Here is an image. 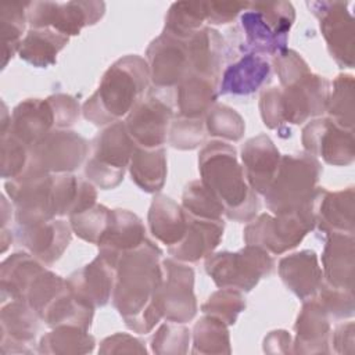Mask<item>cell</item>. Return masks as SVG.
Masks as SVG:
<instances>
[{
	"instance_id": "1",
	"label": "cell",
	"mask_w": 355,
	"mask_h": 355,
	"mask_svg": "<svg viewBox=\"0 0 355 355\" xmlns=\"http://www.w3.org/2000/svg\"><path fill=\"white\" fill-rule=\"evenodd\" d=\"M162 251L146 239L139 247L119 255L115 265L112 305L128 329L150 333L162 319L158 291L162 284Z\"/></svg>"
},
{
	"instance_id": "2",
	"label": "cell",
	"mask_w": 355,
	"mask_h": 355,
	"mask_svg": "<svg viewBox=\"0 0 355 355\" xmlns=\"http://www.w3.org/2000/svg\"><path fill=\"white\" fill-rule=\"evenodd\" d=\"M202 184L220 201L225 216L234 222H250L259 211L258 194L248 186L237 153L222 140H212L198 154Z\"/></svg>"
},
{
	"instance_id": "3",
	"label": "cell",
	"mask_w": 355,
	"mask_h": 355,
	"mask_svg": "<svg viewBox=\"0 0 355 355\" xmlns=\"http://www.w3.org/2000/svg\"><path fill=\"white\" fill-rule=\"evenodd\" d=\"M148 85L147 61L136 54L125 55L104 72L97 90L83 103L82 114L97 126L118 122L144 97Z\"/></svg>"
},
{
	"instance_id": "4",
	"label": "cell",
	"mask_w": 355,
	"mask_h": 355,
	"mask_svg": "<svg viewBox=\"0 0 355 355\" xmlns=\"http://www.w3.org/2000/svg\"><path fill=\"white\" fill-rule=\"evenodd\" d=\"M322 175L319 159L308 153L282 155L275 178L263 194L266 208L276 216H313V197Z\"/></svg>"
},
{
	"instance_id": "5",
	"label": "cell",
	"mask_w": 355,
	"mask_h": 355,
	"mask_svg": "<svg viewBox=\"0 0 355 355\" xmlns=\"http://www.w3.org/2000/svg\"><path fill=\"white\" fill-rule=\"evenodd\" d=\"M294 21L295 10L290 1L248 3L236 26V51L240 55H277L287 49Z\"/></svg>"
},
{
	"instance_id": "6",
	"label": "cell",
	"mask_w": 355,
	"mask_h": 355,
	"mask_svg": "<svg viewBox=\"0 0 355 355\" xmlns=\"http://www.w3.org/2000/svg\"><path fill=\"white\" fill-rule=\"evenodd\" d=\"M136 147L123 121L104 126L92 140V154L85 162L86 180L101 190L115 189L122 182Z\"/></svg>"
},
{
	"instance_id": "7",
	"label": "cell",
	"mask_w": 355,
	"mask_h": 355,
	"mask_svg": "<svg viewBox=\"0 0 355 355\" xmlns=\"http://www.w3.org/2000/svg\"><path fill=\"white\" fill-rule=\"evenodd\" d=\"M204 266L219 288L229 287L248 293L273 272L275 259L263 248L245 244L236 252H212L205 258Z\"/></svg>"
},
{
	"instance_id": "8",
	"label": "cell",
	"mask_w": 355,
	"mask_h": 355,
	"mask_svg": "<svg viewBox=\"0 0 355 355\" xmlns=\"http://www.w3.org/2000/svg\"><path fill=\"white\" fill-rule=\"evenodd\" d=\"M89 151V141L76 132L54 129L29 148V159L24 172L72 173L86 162Z\"/></svg>"
},
{
	"instance_id": "9",
	"label": "cell",
	"mask_w": 355,
	"mask_h": 355,
	"mask_svg": "<svg viewBox=\"0 0 355 355\" xmlns=\"http://www.w3.org/2000/svg\"><path fill=\"white\" fill-rule=\"evenodd\" d=\"M313 229L315 219L312 215L290 214L276 216L265 212L247 223L243 239L245 244L261 247L270 255H280L295 248Z\"/></svg>"
},
{
	"instance_id": "10",
	"label": "cell",
	"mask_w": 355,
	"mask_h": 355,
	"mask_svg": "<svg viewBox=\"0 0 355 355\" xmlns=\"http://www.w3.org/2000/svg\"><path fill=\"white\" fill-rule=\"evenodd\" d=\"M104 12V1H31L28 3V24L31 29L49 28L69 37L97 24Z\"/></svg>"
},
{
	"instance_id": "11",
	"label": "cell",
	"mask_w": 355,
	"mask_h": 355,
	"mask_svg": "<svg viewBox=\"0 0 355 355\" xmlns=\"http://www.w3.org/2000/svg\"><path fill=\"white\" fill-rule=\"evenodd\" d=\"M173 116L171 92L153 89L132 108L123 122L136 146L158 148L164 147L168 139Z\"/></svg>"
},
{
	"instance_id": "12",
	"label": "cell",
	"mask_w": 355,
	"mask_h": 355,
	"mask_svg": "<svg viewBox=\"0 0 355 355\" xmlns=\"http://www.w3.org/2000/svg\"><path fill=\"white\" fill-rule=\"evenodd\" d=\"M311 12L319 21L322 36L329 54L341 68H354L355 29L348 1L318 0L306 3Z\"/></svg>"
},
{
	"instance_id": "13",
	"label": "cell",
	"mask_w": 355,
	"mask_h": 355,
	"mask_svg": "<svg viewBox=\"0 0 355 355\" xmlns=\"http://www.w3.org/2000/svg\"><path fill=\"white\" fill-rule=\"evenodd\" d=\"M162 284L158 291V309L162 319L175 323L190 322L197 313L194 270L178 259L161 261Z\"/></svg>"
},
{
	"instance_id": "14",
	"label": "cell",
	"mask_w": 355,
	"mask_h": 355,
	"mask_svg": "<svg viewBox=\"0 0 355 355\" xmlns=\"http://www.w3.org/2000/svg\"><path fill=\"white\" fill-rule=\"evenodd\" d=\"M304 150L334 166H347L355 158L354 130L345 129L331 118H316L301 132Z\"/></svg>"
},
{
	"instance_id": "15",
	"label": "cell",
	"mask_w": 355,
	"mask_h": 355,
	"mask_svg": "<svg viewBox=\"0 0 355 355\" xmlns=\"http://www.w3.org/2000/svg\"><path fill=\"white\" fill-rule=\"evenodd\" d=\"M150 83L153 89L172 92L191 69L186 40L162 31L146 50Z\"/></svg>"
},
{
	"instance_id": "16",
	"label": "cell",
	"mask_w": 355,
	"mask_h": 355,
	"mask_svg": "<svg viewBox=\"0 0 355 355\" xmlns=\"http://www.w3.org/2000/svg\"><path fill=\"white\" fill-rule=\"evenodd\" d=\"M14 239L26 252L46 266H50L68 248L72 239V229L69 222L54 218L31 225H15Z\"/></svg>"
},
{
	"instance_id": "17",
	"label": "cell",
	"mask_w": 355,
	"mask_h": 355,
	"mask_svg": "<svg viewBox=\"0 0 355 355\" xmlns=\"http://www.w3.org/2000/svg\"><path fill=\"white\" fill-rule=\"evenodd\" d=\"M280 89L284 123L300 125L326 112L330 92V83L326 78L309 72Z\"/></svg>"
},
{
	"instance_id": "18",
	"label": "cell",
	"mask_w": 355,
	"mask_h": 355,
	"mask_svg": "<svg viewBox=\"0 0 355 355\" xmlns=\"http://www.w3.org/2000/svg\"><path fill=\"white\" fill-rule=\"evenodd\" d=\"M1 354H33L40 318L26 301L11 300L1 308Z\"/></svg>"
},
{
	"instance_id": "19",
	"label": "cell",
	"mask_w": 355,
	"mask_h": 355,
	"mask_svg": "<svg viewBox=\"0 0 355 355\" xmlns=\"http://www.w3.org/2000/svg\"><path fill=\"white\" fill-rule=\"evenodd\" d=\"M65 283L76 300L96 309L107 305L112 297L115 268L97 255L90 263L73 270Z\"/></svg>"
},
{
	"instance_id": "20",
	"label": "cell",
	"mask_w": 355,
	"mask_h": 355,
	"mask_svg": "<svg viewBox=\"0 0 355 355\" xmlns=\"http://www.w3.org/2000/svg\"><path fill=\"white\" fill-rule=\"evenodd\" d=\"M272 65L263 55L241 54L220 73L219 94L250 96L270 82Z\"/></svg>"
},
{
	"instance_id": "21",
	"label": "cell",
	"mask_w": 355,
	"mask_h": 355,
	"mask_svg": "<svg viewBox=\"0 0 355 355\" xmlns=\"http://www.w3.org/2000/svg\"><path fill=\"white\" fill-rule=\"evenodd\" d=\"M355 190L347 187L338 191H329L318 187L313 197L315 227L324 233H354Z\"/></svg>"
},
{
	"instance_id": "22",
	"label": "cell",
	"mask_w": 355,
	"mask_h": 355,
	"mask_svg": "<svg viewBox=\"0 0 355 355\" xmlns=\"http://www.w3.org/2000/svg\"><path fill=\"white\" fill-rule=\"evenodd\" d=\"M294 354H329L330 349V316L316 297L304 300L297 316Z\"/></svg>"
},
{
	"instance_id": "23",
	"label": "cell",
	"mask_w": 355,
	"mask_h": 355,
	"mask_svg": "<svg viewBox=\"0 0 355 355\" xmlns=\"http://www.w3.org/2000/svg\"><path fill=\"white\" fill-rule=\"evenodd\" d=\"M241 166L248 186L263 196L270 186L280 162V153L266 135L248 139L241 147Z\"/></svg>"
},
{
	"instance_id": "24",
	"label": "cell",
	"mask_w": 355,
	"mask_h": 355,
	"mask_svg": "<svg viewBox=\"0 0 355 355\" xmlns=\"http://www.w3.org/2000/svg\"><path fill=\"white\" fill-rule=\"evenodd\" d=\"M186 212V211H184ZM187 226L182 240L171 247H168V254L180 262L191 263L207 258L219 245L225 222L223 219L211 220L191 216L186 212Z\"/></svg>"
},
{
	"instance_id": "25",
	"label": "cell",
	"mask_w": 355,
	"mask_h": 355,
	"mask_svg": "<svg viewBox=\"0 0 355 355\" xmlns=\"http://www.w3.org/2000/svg\"><path fill=\"white\" fill-rule=\"evenodd\" d=\"M55 129L54 111L47 98H26L21 101L10 115V133L29 148Z\"/></svg>"
},
{
	"instance_id": "26",
	"label": "cell",
	"mask_w": 355,
	"mask_h": 355,
	"mask_svg": "<svg viewBox=\"0 0 355 355\" xmlns=\"http://www.w3.org/2000/svg\"><path fill=\"white\" fill-rule=\"evenodd\" d=\"M146 239V227L136 214L128 209H111L108 229L97 244L98 255L115 268L119 255L139 247Z\"/></svg>"
},
{
	"instance_id": "27",
	"label": "cell",
	"mask_w": 355,
	"mask_h": 355,
	"mask_svg": "<svg viewBox=\"0 0 355 355\" xmlns=\"http://www.w3.org/2000/svg\"><path fill=\"white\" fill-rule=\"evenodd\" d=\"M326 236L322 254L323 282L337 288L354 291V233L336 232Z\"/></svg>"
},
{
	"instance_id": "28",
	"label": "cell",
	"mask_w": 355,
	"mask_h": 355,
	"mask_svg": "<svg viewBox=\"0 0 355 355\" xmlns=\"http://www.w3.org/2000/svg\"><path fill=\"white\" fill-rule=\"evenodd\" d=\"M277 272L284 286L300 300L315 297L323 283L322 268L318 255L312 250H302L283 257Z\"/></svg>"
},
{
	"instance_id": "29",
	"label": "cell",
	"mask_w": 355,
	"mask_h": 355,
	"mask_svg": "<svg viewBox=\"0 0 355 355\" xmlns=\"http://www.w3.org/2000/svg\"><path fill=\"white\" fill-rule=\"evenodd\" d=\"M218 80L190 72L171 92L179 116L200 119L211 110L219 94Z\"/></svg>"
},
{
	"instance_id": "30",
	"label": "cell",
	"mask_w": 355,
	"mask_h": 355,
	"mask_svg": "<svg viewBox=\"0 0 355 355\" xmlns=\"http://www.w3.org/2000/svg\"><path fill=\"white\" fill-rule=\"evenodd\" d=\"M186 44L191 72L219 82L225 61L222 35L211 26H202L186 40Z\"/></svg>"
},
{
	"instance_id": "31",
	"label": "cell",
	"mask_w": 355,
	"mask_h": 355,
	"mask_svg": "<svg viewBox=\"0 0 355 355\" xmlns=\"http://www.w3.org/2000/svg\"><path fill=\"white\" fill-rule=\"evenodd\" d=\"M150 233L166 247L182 240L187 226L186 212L175 200L158 194L153 198L147 215Z\"/></svg>"
},
{
	"instance_id": "32",
	"label": "cell",
	"mask_w": 355,
	"mask_h": 355,
	"mask_svg": "<svg viewBox=\"0 0 355 355\" xmlns=\"http://www.w3.org/2000/svg\"><path fill=\"white\" fill-rule=\"evenodd\" d=\"M44 268V263L26 251L7 257L0 268L1 298L24 301L29 284Z\"/></svg>"
},
{
	"instance_id": "33",
	"label": "cell",
	"mask_w": 355,
	"mask_h": 355,
	"mask_svg": "<svg viewBox=\"0 0 355 355\" xmlns=\"http://www.w3.org/2000/svg\"><path fill=\"white\" fill-rule=\"evenodd\" d=\"M132 182L146 193H158L166 179V151L164 147H136L129 162Z\"/></svg>"
},
{
	"instance_id": "34",
	"label": "cell",
	"mask_w": 355,
	"mask_h": 355,
	"mask_svg": "<svg viewBox=\"0 0 355 355\" xmlns=\"http://www.w3.org/2000/svg\"><path fill=\"white\" fill-rule=\"evenodd\" d=\"M69 37L53 29H29L24 36L18 55L36 68H47L57 62L58 53L68 44Z\"/></svg>"
},
{
	"instance_id": "35",
	"label": "cell",
	"mask_w": 355,
	"mask_h": 355,
	"mask_svg": "<svg viewBox=\"0 0 355 355\" xmlns=\"http://www.w3.org/2000/svg\"><path fill=\"white\" fill-rule=\"evenodd\" d=\"M96 340L89 330L62 324L53 327L43 334L37 343V352L47 355H80L90 354L94 349Z\"/></svg>"
},
{
	"instance_id": "36",
	"label": "cell",
	"mask_w": 355,
	"mask_h": 355,
	"mask_svg": "<svg viewBox=\"0 0 355 355\" xmlns=\"http://www.w3.org/2000/svg\"><path fill=\"white\" fill-rule=\"evenodd\" d=\"M204 21H207V1H176L165 15L164 32L187 40L204 26Z\"/></svg>"
},
{
	"instance_id": "37",
	"label": "cell",
	"mask_w": 355,
	"mask_h": 355,
	"mask_svg": "<svg viewBox=\"0 0 355 355\" xmlns=\"http://www.w3.org/2000/svg\"><path fill=\"white\" fill-rule=\"evenodd\" d=\"M28 22V3H7L0 8V33L3 44V68L18 53Z\"/></svg>"
},
{
	"instance_id": "38",
	"label": "cell",
	"mask_w": 355,
	"mask_h": 355,
	"mask_svg": "<svg viewBox=\"0 0 355 355\" xmlns=\"http://www.w3.org/2000/svg\"><path fill=\"white\" fill-rule=\"evenodd\" d=\"M227 324L204 315L193 327L191 354H230V336Z\"/></svg>"
},
{
	"instance_id": "39",
	"label": "cell",
	"mask_w": 355,
	"mask_h": 355,
	"mask_svg": "<svg viewBox=\"0 0 355 355\" xmlns=\"http://www.w3.org/2000/svg\"><path fill=\"white\" fill-rule=\"evenodd\" d=\"M354 76L340 73L333 82L329 92L326 112L345 129L354 130Z\"/></svg>"
},
{
	"instance_id": "40",
	"label": "cell",
	"mask_w": 355,
	"mask_h": 355,
	"mask_svg": "<svg viewBox=\"0 0 355 355\" xmlns=\"http://www.w3.org/2000/svg\"><path fill=\"white\" fill-rule=\"evenodd\" d=\"M205 132L226 141H239L244 136L245 123L241 115L225 104H214L204 115Z\"/></svg>"
},
{
	"instance_id": "41",
	"label": "cell",
	"mask_w": 355,
	"mask_h": 355,
	"mask_svg": "<svg viewBox=\"0 0 355 355\" xmlns=\"http://www.w3.org/2000/svg\"><path fill=\"white\" fill-rule=\"evenodd\" d=\"M182 208L191 216L201 219L219 220L225 215L220 201L202 184L201 180H193L186 184L182 194Z\"/></svg>"
},
{
	"instance_id": "42",
	"label": "cell",
	"mask_w": 355,
	"mask_h": 355,
	"mask_svg": "<svg viewBox=\"0 0 355 355\" xmlns=\"http://www.w3.org/2000/svg\"><path fill=\"white\" fill-rule=\"evenodd\" d=\"M111 209L103 204H94L93 207L69 216V225L72 232L90 244H98L110 225Z\"/></svg>"
},
{
	"instance_id": "43",
	"label": "cell",
	"mask_w": 355,
	"mask_h": 355,
	"mask_svg": "<svg viewBox=\"0 0 355 355\" xmlns=\"http://www.w3.org/2000/svg\"><path fill=\"white\" fill-rule=\"evenodd\" d=\"M244 309L245 298L243 291L229 287H222L212 293L201 305V311L205 315L214 316L227 326H233Z\"/></svg>"
},
{
	"instance_id": "44",
	"label": "cell",
	"mask_w": 355,
	"mask_h": 355,
	"mask_svg": "<svg viewBox=\"0 0 355 355\" xmlns=\"http://www.w3.org/2000/svg\"><path fill=\"white\" fill-rule=\"evenodd\" d=\"M205 136L204 118L190 119L175 115L171 122L166 140L173 148L194 150L205 141Z\"/></svg>"
},
{
	"instance_id": "45",
	"label": "cell",
	"mask_w": 355,
	"mask_h": 355,
	"mask_svg": "<svg viewBox=\"0 0 355 355\" xmlns=\"http://www.w3.org/2000/svg\"><path fill=\"white\" fill-rule=\"evenodd\" d=\"M190 330L184 323L168 322L161 324L151 337V351L159 355L186 354L190 344Z\"/></svg>"
},
{
	"instance_id": "46",
	"label": "cell",
	"mask_w": 355,
	"mask_h": 355,
	"mask_svg": "<svg viewBox=\"0 0 355 355\" xmlns=\"http://www.w3.org/2000/svg\"><path fill=\"white\" fill-rule=\"evenodd\" d=\"M29 147L10 133L1 135V178H18L28 165Z\"/></svg>"
},
{
	"instance_id": "47",
	"label": "cell",
	"mask_w": 355,
	"mask_h": 355,
	"mask_svg": "<svg viewBox=\"0 0 355 355\" xmlns=\"http://www.w3.org/2000/svg\"><path fill=\"white\" fill-rule=\"evenodd\" d=\"M315 297L326 309L330 319L343 320L354 316V291L337 288L323 282Z\"/></svg>"
},
{
	"instance_id": "48",
	"label": "cell",
	"mask_w": 355,
	"mask_h": 355,
	"mask_svg": "<svg viewBox=\"0 0 355 355\" xmlns=\"http://www.w3.org/2000/svg\"><path fill=\"white\" fill-rule=\"evenodd\" d=\"M273 68L282 87L297 82L311 72L305 60L297 51L290 49H286L273 57Z\"/></svg>"
},
{
	"instance_id": "49",
	"label": "cell",
	"mask_w": 355,
	"mask_h": 355,
	"mask_svg": "<svg viewBox=\"0 0 355 355\" xmlns=\"http://www.w3.org/2000/svg\"><path fill=\"white\" fill-rule=\"evenodd\" d=\"M259 111L263 125L268 129H279L284 125L280 87H269L262 92L259 98Z\"/></svg>"
},
{
	"instance_id": "50",
	"label": "cell",
	"mask_w": 355,
	"mask_h": 355,
	"mask_svg": "<svg viewBox=\"0 0 355 355\" xmlns=\"http://www.w3.org/2000/svg\"><path fill=\"white\" fill-rule=\"evenodd\" d=\"M55 116V129H68L72 126L80 114L79 103L69 94L57 93L47 97Z\"/></svg>"
},
{
	"instance_id": "51",
	"label": "cell",
	"mask_w": 355,
	"mask_h": 355,
	"mask_svg": "<svg viewBox=\"0 0 355 355\" xmlns=\"http://www.w3.org/2000/svg\"><path fill=\"white\" fill-rule=\"evenodd\" d=\"M100 354H146L144 343L126 333H115L101 341Z\"/></svg>"
},
{
	"instance_id": "52",
	"label": "cell",
	"mask_w": 355,
	"mask_h": 355,
	"mask_svg": "<svg viewBox=\"0 0 355 355\" xmlns=\"http://www.w3.org/2000/svg\"><path fill=\"white\" fill-rule=\"evenodd\" d=\"M247 6V1H207V21L211 25L233 22Z\"/></svg>"
},
{
	"instance_id": "53",
	"label": "cell",
	"mask_w": 355,
	"mask_h": 355,
	"mask_svg": "<svg viewBox=\"0 0 355 355\" xmlns=\"http://www.w3.org/2000/svg\"><path fill=\"white\" fill-rule=\"evenodd\" d=\"M331 351L337 354H355V324L354 322H344L336 326L330 334Z\"/></svg>"
},
{
	"instance_id": "54",
	"label": "cell",
	"mask_w": 355,
	"mask_h": 355,
	"mask_svg": "<svg viewBox=\"0 0 355 355\" xmlns=\"http://www.w3.org/2000/svg\"><path fill=\"white\" fill-rule=\"evenodd\" d=\"M291 345V336L286 330H273L263 340V351L269 354L293 352Z\"/></svg>"
}]
</instances>
